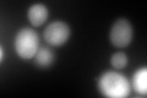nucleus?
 Segmentation results:
<instances>
[{
	"instance_id": "obj_1",
	"label": "nucleus",
	"mask_w": 147,
	"mask_h": 98,
	"mask_svg": "<svg viewBox=\"0 0 147 98\" xmlns=\"http://www.w3.org/2000/svg\"><path fill=\"white\" fill-rule=\"evenodd\" d=\"M100 93L109 98H124L130 95L131 85L127 78L115 71L104 72L98 80Z\"/></svg>"
},
{
	"instance_id": "obj_2",
	"label": "nucleus",
	"mask_w": 147,
	"mask_h": 98,
	"mask_svg": "<svg viewBox=\"0 0 147 98\" xmlns=\"http://www.w3.org/2000/svg\"><path fill=\"white\" fill-rule=\"evenodd\" d=\"M13 45H15V50L20 58L25 60L32 59L34 58L37 50L39 49L38 36L32 28H28V27L21 28L15 37Z\"/></svg>"
},
{
	"instance_id": "obj_3",
	"label": "nucleus",
	"mask_w": 147,
	"mask_h": 98,
	"mask_svg": "<svg viewBox=\"0 0 147 98\" xmlns=\"http://www.w3.org/2000/svg\"><path fill=\"white\" fill-rule=\"evenodd\" d=\"M132 36H134V30L131 23L126 18H119L112 26L109 39L117 48H124L131 43Z\"/></svg>"
},
{
	"instance_id": "obj_4",
	"label": "nucleus",
	"mask_w": 147,
	"mask_h": 98,
	"mask_svg": "<svg viewBox=\"0 0 147 98\" xmlns=\"http://www.w3.org/2000/svg\"><path fill=\"white\" fill-rule=\"evenodd\" d=\"M71 31L65 22L63 21H54L52 23L45 27L44 30V41L48 44L58 47V45H63L64 43H66L67 39L70 38Z\"/></svg>"
},
{
	"instance_id": "obj_5",
	"label": "nucleus",
	"mask_w": 147,
	"mask_h": 98,
	"mask_svg": "<svg viewBox=\"0 0 147 98\" xmlns=\"http://www.w3.org/2000/svg\"><path fill=\"white\" fill-rule=\"evenodd\" d=\"M27 17L33 26L38 27L43 25L48 17V9L43 4H34L27 11Z\"/></svg>"
},
{
	"instance_id": "obj_6",
	"label": "nucleus",
	"mask_w": 147,
	"mask_h": 98,
	"mask_svg": "<svg viewBox=\"0 0 147 98\" xmlns=\"http://www.w3.org/2000/svg\"><path fill=\"white\" fill-rule=\"evenodd\" d=\"M55 60V55L52 52V49H49L48 47H42L37 50L34 55V65L39 69H48L53 65Z\"/></svg>"
},
{
	"instance_id": "obj_7",
	"label": "nucleus",
	"mask_w": 147,
	"mask_h": 98,
	"mask_svg": "<svg viewBox=\"0 0 147 98\" xmlns=\"http://www.w3.org/2000/svg\"><path fill=\"white\" fill-rule=\"evenodd\" d=\"M131 86H132V90L137 92L139 95L146 96V92H147V70H146V68H140L134 74Z\"/></svg>"
},
{
	"instance_id": "obj_8",
	"label": "nucleus",
	"mask_w": 147,
	"mask_h": 98,
	"mask_svg": "<svg viewBox=\"0 0 147 98\" xmlns=\"http://www.w3.org/2000/svg\"><path fill=\"white\" fill-rule=\"evenodd\" d=\"M110 64L114 69H124L127 65V57L125 53L118 52L112 55L110 58Z\"/></svg>"
},
{
	"instance_id": "obj_9",
	"label": "nucleus",
	"mask_w": 147,
	"mask_h": 98,
	"mask_svg": "<svg viewBox=\"0 0 147 98\" xmlns=\"http://www.w3.org/2000/svg\"><path fill=\"white\" fill-rule=\"evenodd\" d=\"M0 49H1V59H0V60H1V62H3V60H4V49H3V47H1V48H0Z\"/></svg>"
}]
</instances>
